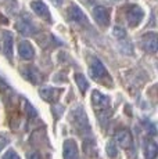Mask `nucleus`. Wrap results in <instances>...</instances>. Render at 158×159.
<instances>
[{
  "mask_svg": "<svg viewBox=\"0 0 158 159\" xmlns=\"http://www.w3.org/2000/svg\"><path fill=\"white\" fill-rule=\"evenodd\" d=\"M92 105L97 114L100 125L101 126H107L108 120H110V116H111L110 98H108V96L100 93L99 90H95L92 93Z\"/></svg>",
  "mask_w": 158,
  "mask_h": 159,
  "instance_id": "nucleus-1",
  "label": "nucleus"
},
{
  "mask_svg": "<svg viewBox=\"0 0 158 159\" xmlns=\"http://www.w3.org/2000/svg\"><path fill=\"white\" fill-rule=\"evenodd\" d=\"M69 122H71L72 127L81 136H89L92 133L89 119H87V115L82 105H77L71 109V112H69Z\"/></svg>",
  "mask_w": 158,
  "mask_h": 159,
  "instance_id": "nucleus-2",
  "label": "nucleus"
},
{
  "mask_svg": "<svg viewBox=\"0 0 158 159\" xmlns=\"http://www.w3.org/2000/svg\"><path fill=\"white\" fill-rule=\"evenodd\" d=\"M89 72H90V75H92V78L99 82H104V80L111 82V78H110V75H108L105 66L103 65L101 61L96 57H92V60H90Z\"/></svg>",
  "mask_w": 158,
  "mask_h": 159,
  "instance_id": "nucleus-3",
  "label": "nucleus"
},
{
  "mask_svg": "<svg viewBox=\"0 0 158 159\" xmlns=\"http://www.w3.org/2000/svg\"><path fill=\"white\" fill-rule=\"evenodd\" d=\"M93 18L100 26H108L111 20L110 8L103 7V6H96L93 8Z\"/></svg>",
  "mask_w": 158,
  "mask_h": 159,
  "instance_id": "nucleus-4",
  "label": "nucleus"
},
{
  "mask_svg": "<svg viewBox=\"0 0 158 159\" xmlns=\"http://www.w3.org/2000/svg\"><path fill=\"white\" fill-rule=\"evenodd\" d=\"M143 17H144V11H143L142 7H139V6H132V7H129V10L126 11L128 24H129V26H132V28L137 26L139 24L142 22Z\"/></svg>",
  "mask_w": 158,
  "mask_h": 159,
  "instance_id": "nucleus-5",
  "label": "nucleus"
},
{
  "mask_svg": "<svg viewBox=\"0 0 158 159\" xmlns=\"http://www.w3.org/2000/svg\"><path fill=\"white\" fill-rule=\"evenodd\" d=\"M63 157H64V159H81L78 145H77V143H75L72 139L65 140V141H64Z\"/></svg>",
  "mask_w": 158,
  "mask_h": 159,
  "instance_id": "nucleus-6",
  "label": "nucleus"
},
{
  "mask_svg": "<svg viewBox=\"0 0 158 159\" xmlns=\"http://www.w3.org/2000/svg\"><path fill=\"white\" fill-rule=\"evenodd\" d=\"M142 43H143V48H144L147 53L156 54L157 53V48H158L157 33H154V32L146 33V35L143 36V39H142Z\"/></svg>",
  "mask_w": 158,
  "mask_h": 159,
  "instance_id": "nucleus-7",
  "label": "nucleus"
},
{
  "mask_svg": "<svg viewBox=\"0 0 158 159\" xmlns=\"http://www.w3.org/2000/svg\"><path fill=\"white\" fill-rule=\"evenodd\" d=\"M61 91H63V89H56V87L44 86V87H40V90H39V94H40V97L44 100V101H47V102H56V101H58Z\"/></svg>",
  "mask_w": 158,
  "mask_h": 159,
  "instance_id": "nucleus-8",
  "label": "nucleus"
},
{
  "mask_svg": "<svg viewBox=\"0 0 158 159\" xmlns=\"http://www.w3.org/2000/svg\"><path fill=\"white\" fill-rule=\"evenodd\" d=\"M115 144H118L123 149H129L133 145V139L130 131L126 129L117 131V134H115Z\"/></svg>",
  "mask_w": 158,
  "mask_h": 159,
  "instance_id": "nucleus-9",
  "label": "nucleus"
},
{
  "mask_svg": "<svg viewBox=\"0 0 158 159\" xmlns=\"http://www.w3.org/2000/svg\"><path fill=\"white\" fill-rule=\"evenodd\" d=\"M67 17H68V20L72 21V22L82 24V25H83V24H87L86 15L83 14V11H82L77 4H71V6H69L68 11H67Z\"/></svg>",
  "mask_w": 158,
  "mask_h": 159,
  "instance_id": "nucleus-10",
  "label": "nucleus"
},
{
  "mask_svg": "<svg viewBox=\"0 0 158 159\" xmlns=\"http://www.w3.org/2000/svg\"><path fill=\"white\" fill-rule=\"evenodd\" d=\"M13 43H14V36L8 30H3V53L4 56L11 60L13 57Z\"/></svg>",
  "mask_w": 158,
  "mask_h": 159,
  "instance_id": "nucleus-11",
  "label": "nucleus"
},
{
  "mask_svg": "<svg viewBox=\"0 0 158 159\" xmlns=\"http://www.w3.org/2000/svg\"><path fill=\"white\" fill-rule=\"evenodd\" d=\"M18 54H20V57L22 60L29 61L35 57V48H33V46L28 40H24L18 44Z\"/></svg>",
  "mask_w": 158,
  "mask_h": 159,
  "instance_id": "nucleus-12",
  "label": "nucleus"
},
{
  "mask_svg": "<svg viewBox=\"0 0 158 159\" xmlns=\"http://www.w3.org/2000/svg\"><path fill=\"white\" fill-rule=\"evenodd\" d=\"M17 30L24 36H31L35 33V26L29 22V20H20L16 24Z\"/></svg>",
  "mask_w": 158,
  "mask_h": 159,
  "instance_id": "nucleus-13",
  "label": "nucleus"
},
{
  "mask_svg": "<svg viewBox=\"0 0 158 159\" xmlns=\"http://www.w3.org/2000/svg\"><path fill=\"white\" fill-rule=\"evenodd\" d=\"M24 78L26 79V80H29L31 83H39L42 79L40 73H39V71L36 68H33V66H26L25 69H24Z\"/></svg>",
  "mask_w": 158,
  "mask_h": 159,
  "instance_id": "nucleus-14",
  "label": "nucleus"
},
{
  "mask_svg": "<svg viewBox=\"0 0 158 159\" xmlns=\"http://www.w3.org/2000/svg\"><path fill=\"white\" fill-rule=\"evenodd\" d=\"M31 7H32L33 13H35L36 15L50 20V13H49L47 6L44 4V3H42V2H32L31 3Z\"/></svg>",
  "mask_w": 158,
  "mask_h": 159,
  "instance_id": "nucleus-15",
  "label": "nucleus"
},
{
  "mask_svg": "<svg viewBox=\"0 0 158 159\" xmlns=\"http://www.w3.org/2000/svg\"><path fill=\"white\" fill-rule=\"evenodd\" d=\"M158 154V147L154 140H147L144 144V157L146 159H156Z\"/></svg>",
  "mask_w": 158,
  "mask_h": 159,
  "instance_id": "nucleus-16",
  "label": "nucleus"
},
{
  "mask_svg": "<svg viewBox=\"0 0 158 159\" xmlns=\"http://www.w3.org/2000/svg\"><path fill=\"white\" fill-rule=\"evenodd\" d=\"M83 149H85V152H86V155H89V157H96V154H97V148H96V144L93 140H85Z\"/></svg>",
  "mask_w": 158,
  "mask_h": 159,
  "instance_id": "nucleus-17",
  "label": "nucleus"
},
{
  "mask_svg": "<svg viewBox=\"0 0 158 159\" xmlns=\"http://www.w3.org/2000/svg\"><path fill=\"white\" fill-rule=\"evenodd\" d=\"M75 82H77V84H78L79 90H81V93L85 94V91H86L87 87H89V83H87L86 78H85L82 73H77V75H75Z\"/></svg>",
  "mask_w": 158,
  "mask_h": 159,
  "instance_id": "nucleus-18",
  "label": "nucleus"
},
{
  "mask_svg": "<svg viewBox=\"0 0 158 159\" xmlns=\"http://www.w3.org/2000/svg\"><path fill=\"white\" fill-rule=\"evenodd\" d=\"M107 155L110 158H115L118 155V149H117V145H115L114 141H110L107 144Z\"/></svg>",
  "mask_w": 158,
  "mask_h": 159,
  "instance_id": "nucleus-19",
  "label": "nucleus"
},
{
  "mask_svg": "<svg viewBox=\"0 0 158 159\" xmlns=\"http://www.w3.org/2000/svg\"><path fill=\"white\" fill-rule=\"evenodd\" d=\"M22 102H24V105H25V112H26V115H28L29 118H36V116H38V114H36V109L33 108V107H32L28 101H26V100H25V101L22 100Z\"/></svg>",
  "mask_w": 158,
  "mask_h": 159,
  "instance_id": "nucleus-20",
  "label": "nucleus"
},
{
  "mask_svg": "<svg viewBox=\"0 0 158 159\" xmlns=\"http://www.w3.org/2000/svg\"><path fill=\"white\" fill-rule=\"evenodd\" d=\"M2 159H21V158L14 149H8V151L4 152V155H3Z\"/></svg>",
  "mask_w": 158,
  "mask_h": 159,
  "instance_id": "nucleus-21",
  "label": "nucleus"
},
{
  "mask_svg": "<svg viewBox=\"0 0 158 159\" xmlns=\"http://www.w3.org/2000/svg\"><path fill=\"white\" fill-rule=\"evenodd\" d=\"M112 35H114L115 38H125L126 32H125V29L119 28V26H115L114 30H112Z\"/></svg>",
  "mask_w": 158,
  "mask_h": 159,
  "instance_id": "nucleus-22",
  "label": "nucleus"
},
{
  "mask_svg": "<svg viewBox=\"0 0 158 159\" xmlns=\"http://www.w3.org/2000/svg\"><path fill=\"white\" fill-rule=\"evenodd\" d=\"M26 159H42V155L38 151H31L26 154Z\"/></svg>",
  "mask_w": 158,
  "mask_h": 159,
  "instance_id": "nucleus-23",
  "label": "nucleus"
},
{
  "mask_svg": "<svg viewBox=\"0 0 158 159\" xmlns=\"http://www.w3.org/2000/svg\"><path fill=\"white\" fill-rule=\"evenodd\" d=\"M7 144H8V139L6 136H3V134H0V151H2Z\"/></svg>",
  "mask_w": 158,
  "mask_h": 159,
  "instance_id": "nucleus-24",
  "label": "nucleus"
},
{
  "mask_svg": "<svg viewBox=\"0 0 158 159\" xmlns=\"http://www.w3.org/2000/svg\"><path fill=\"white\" fill-rule=\"evenodd\" d=\"M63 2H64V0H51V3H53L54 6H57V7H58V6H61Z\"/></svg>",
  "mask_w": 158,
  "mask_h": 159,
  "instance_id": "nucleus-25",
  "label": "nucleus"
}]
</instances>
